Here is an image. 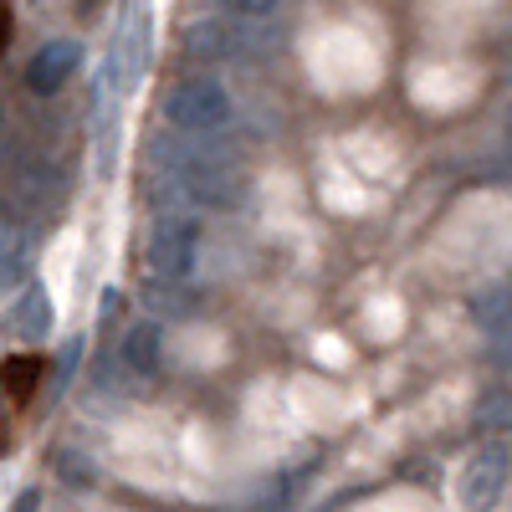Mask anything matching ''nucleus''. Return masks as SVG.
Instances as JSON below:
<instances>
[{
    "instance_id": "f257e3e1",
    "label": "nucleus",
    "mask_w": 512,
    "mask_h": 512,
    "mask_svg": "<svg viewBox=\"0 0 512 512\" xmlns=\"http://www.w3.org/2000/svg\"><path fill=\"white\" fill-rule=\"evenodd\" d=\"M231 118H236L231 93L216 77H180L164 93V123L180 139H216L221 128H231Z\"/></svg>"
},
{
    "instance_id": "f03ea898",
    "label": "nucleus",
    "mask_w": 512,
    "mask_h": 512,
    "mask_svg": "<svg viewBox=\"0 0 512 512\" xmlns=\"http://www.w3.org/2000/svg\"><path fill=\"white\" fill-rule=\"evenodd\" d=\"M149 277L144 282H159V287H185L195 277V262H200V221L190 210H164L154 216V231H149Z\"/></svg>"
},
{
    "instance_id": "7ed1b4c3",
    "label": "nucleus",
    "mask_w": 512,
    "mask_h": 512,
    "mask_svg": "<svg viewBox=\"0 0 512 512\" xmlns=\"http://www.w3.org/2000/svg\"><path fill=\"white\" fill-rule=\"evenodd\" d=\"M103 57L113 62L123 93H134L144 82V72H149V57H154V0H123L113 47Z\"/></svg>"
},
{
    "instance_id": "20e7f679",
    "label": "nucleus",
    "mask_w": 512,
    "mask_h": 512,
    "mask_svg": "<svg viewBox=\"0 0 512 512\" xmlns=\"http://www.w3.org/2000/svg\"><path fill=\"white\" fill-rule=\"evenodd\" d=\"M502 497H507V456H502V446H487L466 461V472H461V507L466 512H492Z\"/></svg>"
},
{
    "instance_id": "39448f33",
    "label": "nucleus",
    "mask_w": 512,
    "mask_h": 512,
    "mask_svg": "<svg viewBox=\"0 0 512 512\" xmlns=\"http://www.w3.org/2000/svg\"><path fill=\"white\" fill-rule=\"evenodd\" d=\"M77 62H82V47L72 36H57V41H47L36 57H31V67H26V88L36 93V98H52V93H62L67 88V77L77 72Z\"/></svg>"
},
{
    "instance_id": "423d86ee",
    "label": "nucleus",
    "mask_w": 512,
    "mask_h": 512,
    "mask_svg": "<svg viewBox=\"0 0 512 512\" xmlns=\"http://www.w3.org/2000/svg\"><path fill=\"white\" fill-rule=\"evenodd\" d=\"M118 359H123V369L134 374V379L159 374V364H164V323H159V318L134 323V328L123 333V349H118Z\"/></svg>"
},
{
    "instance_id": "0eeeda50",
    "label": "nucleus",
    "mask_w": 512,
    "mask_h": 512,
    "mask_svg": "<svg viewBox=\"0 0 512 512\" xmlns=\"http://www.w3.org/2000/svg\"><path fill=\"white\" fill-rule=\"evenodd\" d=\"M11 333L21 338V344H41V338L52 333V297L41 292L36 282L16 297V308H11Z\"/></svg>"
},
{
    "instance_id": "6e6552de",
    "label": "nucleus",
    "mask_w": 512,
    "mask_h": 512,
    "mask_svg": "<svg viewBox=\"0 0 512 512\" xmlns=\"http://www.w3.org/2000/svg\"><path fill=\"white\" fill-rule=\"evenodd\" d=\"M31 226H0V287H21L31 277Z\"/></svg>"
},
{
    "instance_id": "1a4fd4ad",
    "label": "nucleus",
    "mask_w": 512,
    "mask_h": 512,
    "mask_svg": "<svg viewBox=\"0 0 512 512\" xmlns=\"http://www.w3.org/2000/svg\"><path fill=\"white\" fill-rule=\"evenodd\" d=\"M277 47V31L262 21H226V62H256Z\"/></svg>"
},
{
    "instance_id": "9d476101",
    "label": "nucleus",
    "mask_w": 512,
    "mask_h": 512,
    "mask_svg": "<svg viewBox=\"0 0 512 512\" xmlns=\"http://www.w3.org/2000/svg\"><path fill=\"white\" fill-rule=\"evenodd\" d=\"M185 57L190 62H226V21H195L185 31Z\"/></svg>"
},
{
    "instance_id": "9b49d317",
    "label": "nucleus",
    "mask_w": 512,
    "mask_h": 512,
    "mask_svg": "<svg viewBox=\"0 0 512 512\" xmlns=\"http://www.w3.org/2000/svg\"><path fill=\"white\" fill-rule=\"evenodd\" d=\"M36 374H41V359L36 354H16V359H6V369H0V390L26 400L36 390Z\"/></svg>"
},
{
    "instance_id": "f8f14e48",
    "label": "nucleus",
    "mask_w": 512,
    "mask_h": 512,
    "mask_svg": "<svg viewBox=\"0 0 512 512\" xmlns=\"http://www.w3.org/2000/svg\"><path fill=\"white\" fill-rule=\"evenodd\" d=\"M277 6L282 0H226V11L236 21H267V16H277Z\"/></svg>"
},
{
    "instance_id": "ddd939ff",
    "label": "nucleus",
    "mask_w": 512,
    "mask_h": 512,
    "mask_svg": "<svg viewBox=\"0 0 512 512\" xmlns=\"http://www.w3.org/2000/svg\"><path fill=\"white\" fill-rule=\"evenodd\" d=\"M477 318H482L492 333H502V287H492V292L477 297Z\"/></svg>"
},
{
    "instance_id": "4468645a",
    "label": "nucleus",
    "mask_w": 512,
    "mask_h": 512,
    "mask_svg": "<svg viewBox=\"0 0 512 512\" xmlns=\"http://www.w3.org/2000/svg\"><path fill=\"white\" fill-rule=\"evenodd\" d=\"M98 313H103V328H113V323H118V313H123V292H103Z\"/></svg>"
},
{
    "instance_id": "2eb2a0df",
    "label": "nucleus",
    "mask_w": 512,
    "mask_h": 512,
    "mask_svg": "<svg viewBox=\"0 0 512 512\" xmlns=\"http://www.w3.org/2000/svg\"><path fill=\"white\" fill-rule=\"evenodd\" d=\"M11 31H16V11H11V0H0V52H6Z\"/></svg>"
},
{
    "instance_id": "dca6fc26",
    "label": "nucleus",
    "mask_w": 512,
    "mask_h": 512,
    "mask_svg": "<svg viewBox=\"0 0 512 512\" xmlns=\"http://www.w3.org/2000/svg\"><path fill=\"white\" fill-rule=\"evenodd\" d=\"M36 507H41V492H26V497L11 507V512H36Z\"/></svg>"
},
{
    "instance_id": "f3484780",
    "label": "nucleus",
    "mask_w": 512,
    "mask_h": 512,
    "mask_svg": "<svg viewBox=\"0 0 512 512\" xmlns=\"http://www.w3.org/2000/svg\"><path fill=\"white\" fill-rule=\"evenodd\" d=\"M77 6H82V11H93V6H98V0H77Z\"/></svg>"
}]
</instances>
